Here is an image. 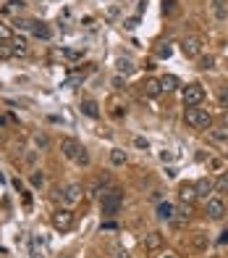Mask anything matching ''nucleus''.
I'll return each instance as SVG.
<instances>
[{
	"instance_id": "1",
	"label": "nucleus",
	"mask_w": 228,
	"mask_h": 258,
	"mask_svg": "<svg viewBox=\"0 0 228 258\" xmlns=\"http://www.w3.org/2000/svg\"><path fill=\"white\" fill-rule=\"evenodd\" d=\"M121 205H123V192L118 190V187H110V190H102V195H100V208H102V214H118L121 211Z\"/></svg>"
},
{
	"instance_id": "2",
	"label": "nucleus",
	"mask_w": 228,
	"mask_h": 258,
	"mask_svg": "<svg viewBox=\"0 0 228 258\" xmlns=\"http://www.w3.org/2000/svg\"><path fill=\"white\" fill-rule=\"evenodd\" d=\"M184 121L189 127H194V129H210L212 127V116L205 111V108H186V113H184Z\"/></svg>"
},
{
	"instance_id": "3",
	"label": "nucleus",
	"mask_w": 228,
	"mask_h": 258,
	"mask_svg": "<svg viewBox=\"0 0 228 258\" xmlns=\"http://www.w3.org/2000/svg\"><path fill=\"white\" fill-rule=\"evenodd\" d=\"M202 100H205V87H202V85L194 82V85H186L184 87V106L186 108H197Z\"/></svg>"
},
{
	"instance_id": "4",
	"label": "nucleus",
	"mask_w": 228,
	"mask_h": 258,
	"mask_svg": "<svg viewBox=\"0 0 228 258\" xmlns=\"http://www.w3.org/2000/svg\"><path fill=\"white\" fill-rule=\"evenodd\" d=\"M53 227L61 229V232H68L71 227H74V214H71L68 208H61L53 214Z\"/></svg>"
},
{
	"instance_id": "5",
	"label": "nucleus",
	"mask_w": 228,
	"mask_h": 258,
	"mask_svg": "<svg viewBox=\"0 0 228 258\" xmlns=\"http://www.w3.org/2000/svg\"><path fill=\"white\" fill-rule=\"evenodd\" d=\"M181 50H184L186 58H197V55L202 53V40H199V37H184Z\"/></svg>"
},
{
	"instance_id": "6",
	"label": "nucleus",
	"mask_w": 228,
	"mask_h": 258,
	"mask_svg": "<svg viewBox=\"0 0 228 258\" xmlns=\"http://www.w3.org/2000/svg\"><path fill=\"white\" fill-rule=\"evenodd\" d=\"M79 150H81V145L76 143L74 137H63V140H61V153H63L66 158H71V161H74V158H76V153H79Z\"/></svg>"
},
{
	"instance_id": "7",
	"label": "nucleus",
	"mask_w": 228,
	"mask_h": 258,
	"mask_svg": "<svg viewBox=\"0 0 228 258\" xmlns=\"http://www.w3.org/2000/svg\"><path fill=\"white\" fill-rule=\"evenodd\" d=\"M205 211H207V216H210V219H223V214H226V203L220 201V198H210Z\"/></svg>"
},
{
	"instance_id": "8",
	"label": "nucleus",
	"mask_w": 228,
	"mask_h": 258,
	"mask_svg": "<svg viewBox=\"0 0 228 258\" xmlns=\"http://www.w3.org/2000/svg\"><path fill=\"white\" fill-rule=\"evenodd\" d=\"M194 187H197V198H205V201H210L212 190H215V182L207 177H202L199 182H194Z\"/></svg>"
},
{
	"instance_id": "9",
	"label": "nucleus",
	"mask_w": 228,
	"mask_h": 258,
	"mask_svg": "<svg viewBox=\"0 0 228 258\" xmlns=\"http://www.w3.org/2000/svg\"><path fill=\"white\" fill-rule=\"evenodd\" d=\"M194 198H197V187H194V184H181V187H179V201H181V203L192 205Z\"/></svg>"
},
{
	"instance_id": "10",
	"label": "nucleus",
	"mask_w": 228,
	"mask_h": 258,
	"mask_svg": "<svg viewBox=\"0 0 228 258\" xmlns=\"http://www.w3.org/2000/svg\"><path fill=\"white\" fill-rule=\"evenodd\" d=\"M142 92H145L147 98H158V95L163 92V87H160V79H147L145 85H142Z\"/></svg>"
},
{
	"instance_id": "11",
	"label": "nucleus",
	"mask_w": 228,
	"mask_h": 258,
	"mask_svg": "<svg viewBox=\"0 0 228 258\" xmlns=\"http://www.w3.org/2000/svg\"><path fill=\"white\" fill-rule=\"evenodd\" d=\"M63 201L66 203H79L81 201V187L79 184H68L66 190H63Z\"/></svg>"
},
{
	"instance_id": "12",
	"label": "nucleus",
	"mask_w": 228,
	"mask_h": 258,
	"mask_svg": "<svg viewBox=\"0 0 228 258\" xmlns=\"http://www.w3.org/2000/svg\"><path fill=\"white\" fill-rule=\"evenodd\" d=\"M212 14L218 21H226L228 18V0H212Z\"/></svg>"
},
{
	"instance_id": "13",
	"label": "nucleus",
	"mask_w": 228,
	"mask_h": 258,
	"mask_svg": "<svg viewBox=\"0 0 228 258\" xmlns=\"http://www.w3.org/2000/svg\"><path fill=\"white\" fill-rule=\"evenodd\" d=\"M81 113L89 119H100V106L95 100H81Z\"/></svg>"
},
{
	"instance_id": "14",
	"label": "nucleus",
	"mask_w": 228,
	"mask_h": 258,
	"mask_svg": "<svg viewBox=\"0 0 228 258\" xmlns=\"http://www.w3.org/2000/svg\"><path fill=\"white\" fill-rule=\"evenodd\" d=\"M163 245V235L160 232H149V235H145V248L147 250H158Z\"/></svg>"
},
{
	"instance_id": "15",
	"label": "nucleus",
	"mask_w": 228,
	"mask_h": 258,
	"mask_svg": "<svg viewBox=\"0 0 228 258\" xmlns=\"http://www.w3.org/2000/svg\"><path fill=\"white\" fill-rule=\"evenodd\" d=\"M11 48H14V55H24L29 50L27 37H14V40H11Z\"/></svg>"
},
{
	"instance_id": "16",
	"label": "nucleus",
	"mask_w": 228,
	"mask_h": 258,
	"mask_svg": "<svg viewBox=\"0 0 228 258\" xmlns=\"http://www.w3.org/2000/svg\"><path fill=\"white\" fill-rule=\"evenodd\" d=\"M163 14L165 16H179L181 14V5H179V0H163Z\"/></svg>"
},
{
	"instance_id": "17",
	"label": "nucleus",
	"mask_w": 228,
	"mask_h": 258,
	"mask_svg": "<svg viewBox=\"0 0 228 258\" xmlns=\"http://www.w3.org/2000/svg\"><path fill=\"white\" fill-rule=\"evenodd\" d=\"M207 242H210V240H207L205 232H194V235H192V248H194V250H205Z\"/></svg>"
},
{
	"instance_id": "18",
	"label": "nucleus",
	"mask_w": 228,
	"mask_h": 258,
	"mask_svg": "<svg viewBox=\"0 0 228 258\" xmlns=\"http://www.w3.org/2000/svg\"><path fill=\"white\" fill-rule=\"evenodd\" d=\"M160 87H163V92H171V90L179 87V76H173V74H165L160 79Z\"/></svg>"
},
{
	"instance_id": "19",
	"label": "nucleus",
	"mask_w": 228,
	"mask_h": 258,
	"mask_svg": "<svg viewBox=\"0 0 228 258\" xmlns=\"http://www.w3.org/2000/svg\"><path fill=\"white\" fill-rule=\"evenodd\" d=\"M215 192H228V171H223L215 179Z\"/></svg>"
},
{
	"instance_id": "20",
	"label": "nucleus",
	"mask_w": 228,
	"mask_h": 258,
	"mask_svg": "<svg viewBox=\"0 0 228 258\" xmlns=\"http://www.w3.org/2000/svg\"><path fill=\"white\" fill-rule=\"evenodd\" d=\"M110 161H113L115 166H123L126 164V153H123L121 147H115V150H110Z\"/></svg>"
},
{
	"instance_id": "21",
	"label": "nucleus",
	"mask_w": 228,
	"mask_h": 258,
	"mask_svg": "<svg viewBox=\"0 0 228 258\" xmlns=\"http://www.w3.org/2000/svg\"><path fill=\"white\" fill-rule=\"evenodd\" d=\"M158 216H160V219H171V216H173V205H171V203H160V205H158Z\"/></svg>"
},
{
	"instance_id": "22",
	"label": "nucleus",
	"mask_w": 228,
	"mask_h": 258,
	"mask_svg": "<svg viewBox=\"0 0 228 258\" xmlns=\"http://www.w3.org/2000/svg\"><path fill=\"white\" fill-rule=\"evenodd\" d=\"M155 53H158V58H171V53H173V48L168 42H160L158 45V50H155Z\"/></svg>"
},
{
	"instance_id": "23",
	"label": "nucleus",
	"mask_w": 228,
	"mask_h": 258,
	"mask_svg": "<svg viewBox=\"0 0 228 258\" xmlns=\"http://www.w3.org/2000/svg\"><path fill=\"white\" fill-rule=\"evenodd\" d=\"M14 40V32L8 29V24H0V42H11Z\"/></svg>"
},
{
	"instance_id": "24",
	"label": "nucleus",
	"mask_w": 228,
	"mask_h": 258,
	"mask_svg": "<svg viewBox=\"0 0 228 258\" xmlns=\"http://www.w3.org/2000/svg\"><path fill=\"white\" fill-rule=\"evenodd\" d=\"M8 58H14V48L5 42H0V61H8Z\"/></svg>"
},
{
	"instance_id": "25",
	"label": "nucleus",
	"mask_w": 228,
	"mask_h": 258,
	"mask_svg": "<svg viewBox=\"0 0 228 258\" xmlns=\"http://www.w3.org/2000/svg\"><path fill=\"white\" fill-rule=\"evenodd\" d=\"M34 37L37 40H50V29L45 24H40V27H34Z\"/></svg>"
},
{
	"instance_id": "26",
	"label": "nucleus",
	"mask_w": 228,
	"mask_h": 258,
	"mask_svg": "<svg viewBox=\"0 0 228 258\" xmlns=\"http://www.w3.org/2000/svg\"><path fill=\"white\" fill-rule=\"evenodd\" d=\"M118 72H121V74H131V72H134V63L126 61V58H121V61H118Z\"/></svg>"
},
{
	"instance_id": "27",
	"label": "nucleus",
	"mask_w": 228,
	"mask_h": 258,
	"mask_svg": "<svg viewBox=\"0 0 228 258\" xmlns=\"http://www.w3.org/2000/svg\"><path fill=\"white\" fill-rule=\"evenodd\" d=\"M61 55L68 58V61H79V58H81V50H71V48H66V50H61Z\"/></svg>"
},
{
	"instance_id": "28",
	"label": "nucleus",
	"mask_w": 228,
	"mask_h": 258,
	"mask_svg": "<svg viewBox=\"0 0 228 258\" xmlns=\"http://www.w3.org/2000/svg\"><path fill=\"white\" fill-rule=\"evenodd\" d=\"M74 161H76V164H79V166H89V153L81 147V150L76 153V158H74Z\"/></svg>"
},
{
	"instance_id": "29",
	"label": "nucleus",
	"mask_w": 228,
	"mask_h": 258,
	"mask_svg": "<svg viewBox=\"0 0 228 258\" xmlns=\"http://www.w3.org/2000/svg\"><path fill=\"white\" fill-rule=\"evenodd\" d=\"M110 253H113V258H129V250L121 248V245H113V248H110Z\"/></svg>"
},
{
	"instance_id": "30",
	"label": "nucleus",
	"mask_w": 228,
	"mask_h": 258,
	"mask_svg": "<svg viewBox=\"0 0 228 258\" xmlns=\"http://www.w3.org/2000/svg\"><path fill=\"white\" fill-rule=\"evenodd\" d=\"M212 63H215V58H212V55L199 58V69H212Z\"/></svg>"
},
{
	"instance_id": "31",
	"label": "nucleus",
	"mask_w": 228,
	"mask_h": 258,
	"mask_svg": "<svg viewBox=\"0 0 228 258\" xmlns=\"http://www.w3.org/2000/svg\"><path fill=\"white\" fill-rule=\"evenodd\" d=\"M218 100H220V106H223V108H228V87H223V90H220Z\"/></svg>"
},
{
	"instance_id": "32",
	"label": "nucleus",
	"mask_w": 228,
	"mask_h": 258,
	"mask_svg": "<svg viewBox=\"0 0 228 258\" xmlns=\"http://www.w3.org/2000/svg\"><path fill=\"white\" fill-rule=\"evenodd\" d=\"M42 182H45L42 174H32V184H34V187H42Z\"/></svg>"
},
{
	"instance_id": "33",
	"label": "nucleus",
	"mask_w": 228,
	"mask_h": 258,
	"mask_svg": "<svg viewBox=\"0 0 228 258\" xmlns=\"http://www.w3.org/2000/svg\"><path fill=\"white\" fill-rule=\"evenodd\" d=\"M134 145L139 147V150H147V147H149V145H147V140H142V137H136V140H134Z\"/></svg>"
},
{
	"instance_id": "34",
	"label": "nucleus",
	"mask_w": 228,
	"mask_h": 258,
	"mask_svg": "<svg viewBox=\"0 0 228 258\" xmlns=\"http://www.w3.org/2000/svg\"><path fill=\"white\" fill-rule=\"evenodd\" d=\"M37 145H42V147H48V137H45V134H37Z\"/></svg>"
},
{
	"instance_id": "35",
	"label": "nucleus",
	"mask_w": 228,
	"mask_h": 258,
	"mask_svg": "<svg viewBox=\"0 0 228 258\" xmlns=\"http://www.w3.org/2000/svg\"><path fill=\"white\" fill-rule=\"evenodd\" d=\"M218 242H220V245H226V242H228V229H223V235L218 237Z\"/></svg>"
},
{
	"instance_id": "36",
	"label": "nucleus",
	"mask_w": 228,
	"mask_h": 258,
	"mask_svg": "<svg viewBox=\"0 0 228 258\" xmlns=\"http://www.w3.org/2000/svg\"><path fill=\"white\" fill-rule=\"evenodd\" d=\"M136 21H139L136 16H134V18H129V21H126V27H129V29H134V27H136Z\"/></svg>"
},
{
	"instance_id": "37",
	"label": "nucleus",
	"mask_w": 228,
	"mask_h": 258,
	"mask_svg": "<svg viewBox=\"0 0 228 258\" xmlns=\"http://www.w3.org/2000/svg\"><path fill=\"white\" fill-rule=\"evenodd\" d=\"M223 127H226V129H228V113H226V116H223Z\"/></svg>"
},
{
	"instance_id": "38",
	"label": "nucleus",
	"mask_w": 228,
	"mask_h": 258,
	"mask_svg": "<svg viewBox=\"0 0 228 258\" xmlns=\"http://www.w3.org/2000/svg\"><path fill=\"white\" fill-rule=\"evenodd\" d=\"M163 258H176V256H163Z\"/></svg>"
},
{
	"instance_id": "39",
	"label": "nucleus",
	"mask_w": 228,
	"mask_h": 258,
	"mask_svg": "<svg viewBox=\"0 0 228 258\" xmlns=\"http://www.w3.org/2000/svg\"><path fill=\"white\" fill-rule=\"evenodd\" d=\"M226 158H228V147H226Z\"/></svg>"
}]
</instances>
